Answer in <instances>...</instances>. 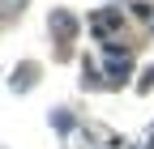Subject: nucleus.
I'll return each mask as SVG.
<instances>
[{
    "instance_id": "1",
    "label": "nucleus",
    "mask_w": 154,
    "mask_h": 149,
    "mask_svg": "<svg viewBox=\"0 0 154 149\" xmlns=\"http://www.w3.org/2000/svg\"><path fill=\"white\" fill-rule=\"evenodd\" d=\"M116 22H120V17H116V13H103V17H99V22H94V30H111Z\"/></svg>"
}]
</instances>
